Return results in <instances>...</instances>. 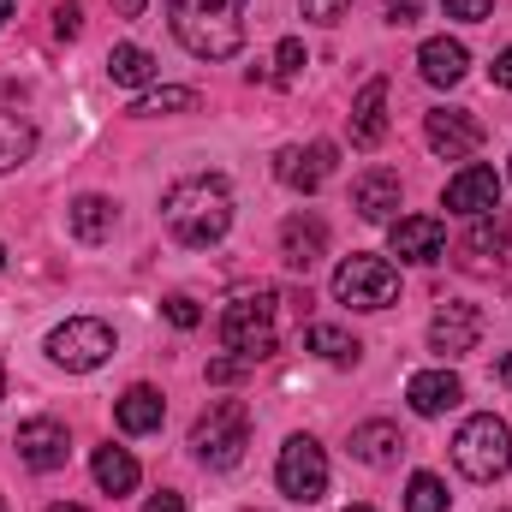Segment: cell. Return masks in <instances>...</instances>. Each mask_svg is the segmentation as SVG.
<instances>
[{"instance_id":"18","label":"cell","mask_w":512,"mask_h":512,"mask_svg":"<svg viewBox=\"0 0 512 512\" xmlns=\"http://www.w3.org/2000/svg\"><path fill=\"white\" fill-rule=\"evenodd\" d=\"M382 137H387V84L370 78L358 90V102H352V143L358 149H382Z\"/></svg>"},{"instance_id":"8","label":"cell","mask_w":512,"mask_h":512,"mask_svg":"<svg viewBox=\"0 0 512 512\" xmlns=\"http://www.w3.org/2000/svg\"><path fill=\"white\" fill-rule=\"evenodd\" d=\"M274 483H280L286 501L316 507V501L328 495V453H322L310 435H292V441L280 447V459H274Z\"/></svg>"},{"instance_id":"6","label":"cell","mask_w":512,"mask_h":512,"mask_svg":"<svg viewBox=\"0 0 512 512\" xmlns=\"http://www.w3.org/2000/svg\"><path fill=\"white\" fill-rule=\"evenodd\" d=\"M48 358L60 370H72V376H90V370H102L114 358V328L96 322V316H72V322H60L48 334Z\"/></svg>"},{"instance_id":"1","label":"cell","mask_w":512,"mask_h":512,"mask_svg":"<svg viewBox=\"0 0 512 512\" xmlns=\"http://www.w3.org/2000/svg\"><path fill=\"white\" fill-rule=\"evenodd\" d=\"M161 221H167V233H173L179 245H191V251L221 245L227 227H233V191H227V179H215V173H191V179L167 185V197H161Z\"/></svg>"},{"instance_id":"28","label":"cell","mask_w":512,"mask_h":512,"mask_svg":"<svg viewBox=\"0 0 512 512\" xmlns=\"http://www.w3.org/2000/svg\"><path fill=\"white\" fill-rule=\"evenodd\" d=\"M465 251H471V262H489V256H501V251H507V221H501V215H477V227H471Z\"/></svg>"},{"instance_id":"15","label":"cell","mask_w":512,"mask_h":512,"mask_svg":"<svg viewBox=\"0 0 512 512\" xmlns=\"http://www.w3.org/2000/svg\"><path fill=\"white\" fill-rule=\"evenodd\" d=\"M405 399H411L417 417H447V411L465 399V387H459L453 370H417V376L405 382Z\"/></svg>"},{"instance_id":"37","label":"cell","mask_w":512,"mask_h":512,"mask_svg":"<svg viewBox=\"0 0 512 512\" xmlns=\"http://www.w3.org/2000/svg\"><path fill=\"white\" fill-rule=\"evenodd\" d=\"M387 24H417V0H382Z\"/></svg>"},{"instance_id":"17","label":"cell","mask_w":512,"mask_h":512,"mask_svg":"<svg viewBox=\"0 0 512 512\" xmlns=\"http://www.w3.org/2000/svg\"><path fill=\"white\" fill-rule=\"evenodd\" d=\"M328 251V227L316 221V215H292L286 227H280V256H286V268H310V262H322Z\"/></svg>"},{"instance_id":"23","label":"cell","mask_w":512,"mask_h":512,"mask_svg":"<svg viewBox=\"0 0 512 512\" xmlns=\"http://www.w3.org/2000/svg\"><path fill=\"white\" fill-rule=\"evenodd\" d=\"M304 352H316V358H328V364L352 370L364 346H358V340H352L346 328H334V322H310V328H304Z\"/></svg>"},{"instance_id":"24","label":"cell","mask_w":512,"mask_h":512,"mask_svg":"<svg viewBox=\"0 0 512 512\" xmlns=\"http://www.w3.org/2000/svg\"><path fill=\"white\" fill-rule=\"evenodd\" d=\"M96 483H102V495H131L137 489V459H131L126 447H96Z\"/></svg>"},{"instance_id":"14","label":"cell","mask_w":512,"mask_h":512,"mask_svg":"<svg viewBox=\"0 0 512 512\" xmlns=\"http://www.w3.org/2000/svg\"><path fill=\"white\" fill-rule=\"evenodd\" d=\"M12 447H18V459H24L30 471H60V465H66V453H72L66 423H54V417H30V423H18Z\"/></svg>"},{"instance_id":"35","label":"cell","mask_w":512,"mask_h":512,"mask_svg":"<svg viewBox=\"0 0 512 512\" xmlns=\"http://www.w3.org/2000/svg\"><path fill=\"white\" fill-rule=\"evenodd\" d=\"M245 370H251L245 358H215V364H209V382H215V387H227V382H239Z\"/></svg>"},{"instance_id":"38","label":"cell","mask_w":512,"mask_h":512,"mask_svg":"<svg viewBox=\"0 0 512 512\" xmlns=\"http://www.w3.org/2000/svg\"><path fill=\"white\" fill-rule=\"evenodd\" d=\"M489 78H495L501 90H512V48H507V54H495V66H489Z\"/></svg>"},{"instance_id":"25","label":"cell","mask_w":512,"mask_h":512,"mask_svg":"<svg viewBox=\"0 0 512 512\" xmlns=\"http://www.w3.org/2000/svg\"><path fill=\"white\" fill-rule=\"evenodd\" d=\"M108 78H114L120 90H143V84L155 78V54L137 48V42H120V48L108 54Z\"/></svg>"},{"instance_id":"22","label":"cell","mask_w":512,"mask_h":512,"mask_svg":"<svg viewBox=\"0 0 512 512\" xmlns=\"http://www.w3.org/2000/svg\"><path fill=\"white\" fill-rule=\"evenodd\" d=\"M114 227H120V203H114V197H96V191H84V197L72 203V233H78L84 245H102V239H114Z\"/></svg>"},{"instance_id":"11","label":"cell","mask_w":512,"mask_h":512,"mask_svg":"<svg viewBox=\"0 0 512 512\" xmlns=\"http://www.w3.org/2000/svg\"><path fill=\"white\" fill-rule=\"evenodd\" d=\"M334 155H340L334 143H310V149L286 143V149L274 155V179H280L286 191H304V197H310V191H316V185L334 173Z\"/></svg>"},{"instance_id":"27","label":"cell","mask_w":512,"mask_h":512,"mask_svg":"<svg viewBox=\"0 0 512 512\" xmlns=\"http://www.w3.org/2000/svg\"><path fill=\"white\" fill-rule=\"evenodd\" d=\"M30 155H36V126L18 120V114H0V173L24 167Z\"/></svg>"},{"instance_id":"19","label":"cell","mask_w":512,"mask_h":512,"mask_svg":"<svg viewBox=\"0 0 512 512\" xmlns=\"http://www.w3.org/2000/svg\"><path fill=\"white\" fill-rule=\"evenodd\" d=\"M352 209H358L364 221H393V209H399V173H393V167H370V173L352 185Z\"/></svg>"},{"instance_id":"46","label":"cell","mask_w":512,"mask_h":512,"mask_svg":"<svg viewBox=\"0 0 512 512\" xmlns=\"http://www.w3.org/2000/svg\"><path fill=\"white\" fill-rule=\"evenodd\" d=\"M0 268H6V251H0Z\"/></svg>"},{"instance_id":"34","label":"cell","mask_w":512,"mask_h":512,"mask_svg":"<svg viewBox=\"0 0 512 512\" xmlns=\"http://www.w3.org/2000/svg\"><path fill=\"white\" fill-rule=\"evenodd\" d=\"M54 30H60L66 42H72V36L84 30V18H78V0H60V6H54Z\"/></svg>"},{"instance_id":"9","label":"cell","mask_w":512,"mask_h":512,"mask_svg":"<svg viewBox=\"0 0 512 512\" xmlns=\"http://www.w3.org/2000/svg\"><path fill=\"white\" fill-rule=\"evenodd\" d=\"M423 137H429V149L435 155H447V161H465V155H477L483 149V120L477 114H465V108H435V114H423Z\"/></svg>"},{"instance_id":"30","label":"cell","mask_w":512,"mask_h":512,"mask_svg":"<svg viewBox=\"0 0 512 512\" xmlns=\"http://www.w3.org/2000/svg\"><path fill=\"white\" fill-rule=\"evenodd\" d=\"M304 66H310L304 42H298V36H286V42L274 48V60H268V84H292V78H298Z\"/></svg>"},{"instance_id":"36","label":"cell","mask_w":512,"mask_h":512,"mask_svg":"<svg viewBox=\"0 0 512 512\" xmlns=\"http://www.w3.org/2000/svg\"><path fill=\"white\" fill-rule=\"evenodd\" d=\"M143 512H185V495H179V489H161V495L143 501Z\"/></svg>"},{"instance_id":"3","label":"cell","mask_w":512,"mask_h":512,"mask_svg":"<svg viewBox=\"0 0 512 512\" xmlns=\"http://www.w3.org/2000/svg\"><path fill=\"white\" fill-rule=\"evenodd\" d=\"M274 316H280V298H274V292H239V298L221 310V346L256 370L262 358L280 352V322H274Z\"/></svg>"},{"instance_id":"41","label":"cell","mask_w":512,"mask_h":512,"mask_svg":"<svg viewBox=\"0 0 512 512\" xmlns=\"http://www.w3.org/2000/svg\"><path fill=\"white\" fill-rule=\"evenodd\" d=\"M6 18H12V0H0V30H6Z\"/></svg>"},{"instance_id":"43","label":"cell","mask_w":512,"mask_h":512,"mask_svg":"<svg viewBox=\"0 0 512 512\" xmlns=\"http://www.w3.org/2000/svg\"><path fill=\"white\" fill-rule=\"evenodd\" d=\"M0 399H6V364H0Z\"/></svg>"},{"instance_id":"21","label":"cell","mask_w":512,"mask_h":512,"mask_svg":"<svg viewBox=\"0 0 512 512\" xmlns=\"http://www.w3.org/2000/svg\"><path fill=\"white\" fill-rule=\"evenodd\" d=\"M114 417H120V429L126 435H155L161 429V417H167V399L155 393V387H126L120 393V405H114Z\"/></svg>"},{"instance_id":"26","label":"cell","mask_w":512,"mask_h":512,"mask_svg":"<svg viewBox=\"0 0 512 512\" xmlns=\"http://www.w3.org/2000/svg\"><path fill=\"white\" fill-rule=\"evenodd\" d=\"M197 108V90H185V84H161V90H143L137 102H131V114L137 120H161V114H191Z\"/></svg>"},{"instance_id":"7","label":"cell","mask_w":512,"mask_h":512,"mask_svg":"<svg viewBox=\"0 0 512 512\" xmlns=\"http://www.w3.org/2000/svg\"><path fill=\"white\" fill-rule=\"evenodd\" d=\"M334 298L352 310H387L399 298V268L387 256H346L334 268Z\"/></svg>"},{"instance_id":"31","label":"cell","mask_w":512,"mask_h":512,"mask_svg":"<svg viewBox=\"0 0 512 512\" xmlns=\"http://www.w3.org/2000/svg\"><path fill=\"white\" fill-rule=\"evenodd\" d=\"M298 12H304L310 24H340V18L352 12V0H298Z\"/></svg>"},{"instance_id":"39","label":"cell","mask_w":512,"mask_h":512,"mask_svg":"<svg viewBox=\"0 0 512 512\" xmlns=\"http://www.w3.org/2000/svg\"><path fill=\"white\" fill-rule=\"evenodd\" d=\"M143 6H149V0H114V12H120V18H143Z\"/></svg>"},{"instance_id":"40","label":"cell","mask_w":512,"mask_h":512,"mask_svg":"<svg viewBox=\"0 0 512 512\" xmlns=\"http://www.w3.org/2000/svg\"><path fill=\"white\" fill-rule=\"evenodd\" d=\"M495 382H501V387H512V352L501 358V364H495Z\"/></svg>"},{"instance_id":"10","label":"cell","mask_w":512,"mask_h":512,"mask_svg":"<svg viewBox=\"0 0 512 512\" xmlns=\"http://www.w3.org/2000/svg\"><path fill=\"white\" fill-rule=\"evenodd\" d=\"M387 245H393L399 262L429 268V262H441V256H447V227H441L435 215H399V221L387 227Z\"/></svg>"},{"instance_id":"5","label":"cell","mask_w":512,"mask_h":512,"mask_svg":"<svg viewBox=\"0 0 512 512\" xmlns=\"http://www.w3.org/2000/svg\"><path fill=\"white\" fill-rule=\"evenodd\" d=\"M453 465H459L471 483H495V477H507V465H512V429L495 417V411L465 417V423H459V435H453Z\"/></svg>"},{"instance_id":"13","label":"cell","mask_w":512,"mask_h":512,"mask_svg":"<svg viewBox=\"0 0 512 512\" xmlns=\"http://www.w3.org/2000/svg\"><path fill=\"white\" fill-rule=\"evenodd\" d=\"M477 340H483L477 304H441V310H435V322H429V352L465 358V352H477Z\"/></svg>"},{"instance_id":"16","label":"cell","mask_w":512,"mask_h":512,"mask_svg":"<svg viewBox=\"0 0 512 512\" xmlns=\"http://www.w3.org/2000/svg\"><path fill=\"white\" fill-rule=\"evenodd\" d=\"M417 72H423L435 90H453V84L471 72V54H465V42H453V36H429V42L417 48Z\"/></svg>"},{"instance_id":"42","label":"cell","mask_w":512,"mask_h":512,"mask_svg":"<svg viewBox=\"0 0 512 512\" xmlns=\"http://www.w3.org/2000/svg\"><path fill=\"white\" fill-rule=\"evenodd\" d=\"M48 512H90V507H72V501H60V507H48Z\"/></svg>"},{"instance_id":"12","label":"cell","mask_w":512,"mask_h":512,"mask_svg":"<svg viewBox=\"0 0 512 512\" xmlns=\"http://www.w3.org/2000/svg\"><path fill=\"white\" fill-rule=\"evenodd\" d=\"M447 209H453V215H471V221H477V215H495V209H501V173H495V167H477V161L459 167V173L447 179Z\"/></svg>"},{"instance_id":"44","label":"cell","mask_w":512,"mask_h":512,"mask_svg":"<svg viewBox=\"0 0 512 512\" xmlns=\"http://www.w3.org/2000/svg\"><path fill=\"white\" fill-rule=\"evenodd\" d=\"M346 512H376V507H346Z\"/></svg>"},{"instance_id":"29","label":"cell","mask_w":512,"mask_h":512,"mask_svg":"<svg viewBox=\"0 0 512 512\" xmlns=\"http://www.w3.org/2000/svg\"><path fill=\"white\" fill-rule=\"evenodd\" d=\"M405 512H447V483L435 471H417L405 483Z\"/></svg>"},{"instance_id":"45","label":"cell","mask_w":512,"mask_h":512,"mask_svg":"<svg viewBox=\"0 0 512 512\" xmlns=\"http://www.w3.org/2000/svg\"><path fill=\"white\" fill-rule=\"evenodd\" d=\"M0 512H6V495H0Z\"/></svg>"},{"instance_id":"4","label":"cell","mask_w":512,"mask_h":512,"mask_svg":"<svg viewBox=\"0 0 512 512\" xmlns=\"http://www.w3.org/2000/svg\"><path fill=\"white\" fill-rule=\"evenodd\" d=\"M245 447H251V411H245V399H215L191 423V453L209 471H233L245 459Z\"/></svg>"},{"instance_id":"33","label":"cell","mask_w":512,"mask_h":512,"mask_svg":"<svg viewBox=\"0 0 512 512\" xmlns=\"http://www.w3.org/2000/svg\"><path fill=\"white\" fill-rule=\"evenodd\" d=\"M441 6H447V18H465V24H483L495 12V0H441Z\"/></svg>"},{"instance_id":"32","label":"cell","mask_w":512,"mask_h":512,"mask_svg":"<svg viewBox=\"0 0 512 512\" xmlns=\"http://www.w3.org/2000/svg\"><path fill=\"white\" fill-rule=\"evenodd\" d=\"M161 310H167V322H173V328H197V322H203V310H197V298H185V292H173V298H167Z\"/></svg>"},{"instance_id":"20","label":"cell","mask_w":512,"mask_h":512,"mask_svg":"<svg viewBox=\"0 0 512 512\" xmlns=\"http://www.w3.org/2000/svg\"><path fill=\"white\" fill-rule=\"evenodd\" d=\"M399 453H405L399 423L376 417V423H358V429H352V459H358V465H393Z\"/></svg>"},{"instance_id":"2","label":"cell","mask_w":512,"mask_h":512,"mask_svg":"<svg viewBox=\"0 0 512 512\" xmlns=\"http://www.w3.org/2000/svg\"><path fill=\"white\" fill-rule=\"evenodd\" d=\"M245 6L251 0H167V24L197 60H233L245 48Z\"/></svg>"}]
</instances>
